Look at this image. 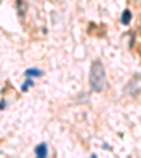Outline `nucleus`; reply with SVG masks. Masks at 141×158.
I'll list each match as a JSON object with an SVG mask.
<instances>
[{"label":"nucleus","mask_w":141,"mask_h":158,"mask_svg":"<svg viewBox=\"0 0 141 158\" xmlns=\"http://www.w3.org/2000/svg\"><path fill=\"white\" fill-rule=\"evenodd\" d=\"M4 107H6V100H4V99H2V100H0V110H3Z\"/></svg>","instance_id":"0eeeda50"},{"label":"nucleus","mask_w":141,"mask_h":158,"mask_svg":"<svg viewBox=\"0 0 141 158\" xmlns=\"http://www.w3.org/2000/svg\"><path fill=\"white\" fill-rule=\"evenodd\" d=\"M24 75L27 78H40L44 75V72L41 69H37V68H28L24 71Z\"/></svg>","instance_id":"39448f33"},{"label":"nucleus","mask_w":141,"mask_h":158,"mask_svg":"<svg viewBox=\"0 0 141 158\" xmlns=\"http://www.w3.org/2000/svg\"><path fill=\"white\" fill-rule=\"evenodd\" d=\"M133 20V13H131L130 9H124L123 13H121V17H120V21L123 26H128Z\"/></svg>","instance_id":"20e7f679"},{"label":"nucleus","mask_w":141,"mask_h":158,"mask_svg":"<svg viewBox=\"0 0 141 158\" xmlns=\"http://www.w3.org/2000/svg\"><path fill=\"white\" fill-rule=\"evenodd\" d=\"M33 86H34L33 78H27V79L24 81V83L21 85V92H24V93H26V92H27L30 87H33Z\"/></svg>","instance_id":"423d86ee"},{"label":"nucleus","mask_w":141,"mask_h":158,"mask_svg":"<svg viewBox=\"0 0 141 158\" xmlns=\"http://www.w3.org/2000/svg\"><path fill=\"white\" fill-rule=\"evenodd\" d=\"M16 7H17V14L20 17L21 20L26 18V14H27L28 10V6H27V2L26 0H16Z\"/></svg>","instance_id":"f03ea898"},{"label":"nucleus","mask_w":141,"mask_h":158,"mask_svg":"<svg viewBox=\"0 0 141 158\" xmlns=\"http://www.w3.org/2000/svg\"><path fill=\"white\" fill-rule=\"evenodd\" d=\"M107 85V76H106V69L100 59H95L92 62L91 72H89V86L93 92H103Z\"/></svg>","instance_id":"f257e3e1"},{"label":"nucleus","mask_w":141,"mask_h":158,"mask_svg":"<svg viewBox=\"0 0 141 158\" xmlns=\"http://www.w3.org/2000/svg\"><path fill=\"white\" fill-rule=\"evenodd\" d=\"M34 154L35 157H40V158H45L48 155V145L47 143H40V144L35 147L34 150Z\"/></svg>","instance_id":"7ed1b4c3"}]
</instances>
